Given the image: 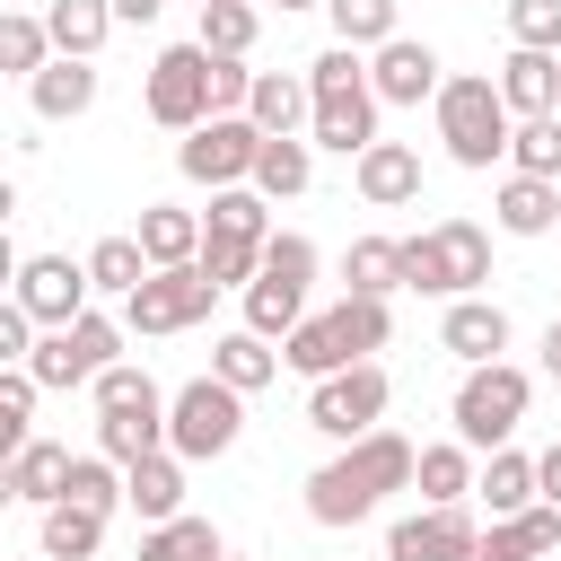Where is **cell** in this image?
Returning a JSON list of instances; mask_svg holds the SVG:
<instances>
[{"label": "cell", "mask_w": 561, "mask_h": 561, "mask_svg": "<svg viewBox=\"0 0 561 561\" xmlns=\"http://www.w3.org/2000/svg\"><path fill=\"white\" fill-rule=\"evenodd\" d=\"M351 184H359L368 210H403V202H421V149L412 140H368L351 158Z\"/></svg>", "instance_id": "obj_15"}, {"label": "cell", "mask_w": 561, "mask_h": 561, "mask_svg": "<svg viewBox=\"0 0 561 561\" xmlns=\"http://www.w3.org/2000/svg\"><path fill=\"white\" fill-rule=\"evenodd\" d=\"M473 500L491 508V517H517V508H535L543 491H535V456H517V447H491V465L473 473Z\"/></svg>", "instance_id": "obj_27"}, {"label": "cell", "mask_w": 561, "mask_h": 561, "mask_svg": "<svg viewBox=\"0 0 561 561\" xmlns=\"http://www.w3.org/2000/svg\"><path fill=\"white\" fill-rule=\"evenodd\" d=\"M500 96H508L517 123H526V114H552V105H561V53L508 44V61H500Z\"/></svg>", "instance_id": "obj_21"}, {"label": "cell", "mask_w": 561, "mask_h": 561, "mask_svg": "<svg viewBox=\"0 0 561 561\" xmlns=\"http://www.w3.org/2000/svg\"><path fill=\"white\" fill-rule=\"evenodd\" d=\"M552 237H561V228H552Z\"/></svg>", "instance_id": "obj_55"}, {"label": "cell", "mask_w": 561, "mask_h": 561, "mask_svg": "<svg viewBox=\"0 0 561 561\" xmlns=\"http://www.w3.org/2000/svg\"><path fill=\"white\" fill-rule=\"evenodd\" d=\"M307 184H316V140H307V131H263V158H254V193L289 202V193H307Z\"/></svg>", "instance_id": "obj_24"}, {"label": "cell", "mask_w": 561, "mask_h": 561, "mask_svg": "<svg viewBox=\"0 0 561 561\" xmlns=\"http://www.w3.org/2000/svg\"><path fill=\"white\" fill-rule=\"evenodd\" d=\"M88 394H96V412H167L158 377H149V368H131V359H114V368H105Z\"/></svg>", "instance_id": "obj_42"}, {"label": "cell", "mask_w": 561, "mask_h": 561, "mask_svg": "<svg viewBox=\"0 0 561 561\" xmlns=\"http://www.w3.org/2000/svg\"><path fill=\"white\" fill-rule=\"evenodd\" d=\"M491 219H500V237H552V228H561V184L508 167L500 193H491Z\"/></svg>", "instance_id": "obj_18"}, {"label": "cell", "mask_w": 561, "mask_h": 561, "mask_svg": "<svg viewBox=\"0 0 561 561\" xmlns=\"http://www.w3.org/2000/svg\"><path fill=\"white\" fill-rule=\"evenodd\" d=\"M254 35H263V0H202V26H193V44H210V53H254Z\"/></svg>", "instance_id": "obj_32"}, {"label": "cell", "mask_w": 561, "mask_h": 561, "mask_svg": "<svg viewBox=\"0 0 561 561\" xmlns=\"http://www.w3.org/2000/svg\"><path fill=\"white\" fill-rule=\"evenodd\" d=\"M140 114L167 123V131L210 123V114H219V105H210V44H167V53L140 70Z\"/></svg>", "instance_id": "obj_9"}, {"label": "cell", "mask_w": 561, "mask_h": 561, "mask_svg": "<svg viewBox=\"0 0 561 561\" xmlns=\"http://www.w3.org/2000/svg\"><path fill=\"white\" fill-rule=\"evenodd\" d=\"M193 263H202V280L245 289V280L263 272V245H254V237H202V254H193Z\"/></svg>", "instance_id": "obj_43"}, {"label": "cell", "mask_w": 561, "mask_h": 561, "mask_svg": "<svg viewBox=\"0 0 561 561\" xmlns=\"http://www.w3.org/2000/svg\"><path fill=\"white\" fill-rule=\"evenodd\" d=\"M517 535H526L535 552H561V508H552V500H535V508H517Z\"/></svg>", "instance_id": "obj_49"}, {"label": "cell", "mask_w": 561, "mask_h": 561, "mask_svg": "<svg viewBox=\"0 0 561 561\" xmlns=\"http://www.w3.org/2000/svg\"><path fill=\"white\" fill-rule=\"evenodd\" d=\"M526 403H535V377H526L517 359H482V368H465V386H456L447 412H456V438H465L473 456H491V447L517 438Z\"/></svg>", "instance_id": "obj_5"}, {"label": "cell", "mask_w": 561, "mask_h": 561, "mask_svg": "<svg viewBox=\"0 0 561 561\" xmlns=\"http://www.w3.org/2000/svg\"><path fill=\"white\" fill-rule=\"evenodd\" d=\"M508 131H517V114H508L500 79L465 70V79H447V88H438V140H447V158H456V167L491 175V167L508 158Z\"/></svg>", "instance_id": "obj_3"}, {"label": "cell", "mask_w": 561, "mask_h": 561, "mask_svg": "<svg viewBox=\"0 0 561 561\" xmlns=\"http://www.w3.org/2000/svg\"><path fill=\"white\" fill-rule=\"evenodd\" d=\"M535 351H543V377H552V386H561V316H552V324H543V342H535Z\"/></svg>", "instance_id": "obj_51"}, {"label": "cell", "mask_w": 561, "mask_h": 561, "mask_svg": "<svg viewBox=\"0 0 561 561\" xmlns=\"http://www.w3.org/2000/svg\"><path fill=\"white\" fill-rule=\"evenodd\" d=\"M26 105H35V123H79V114L96 105V61H88V53H53V61L26 79Z\"/></svg>", "instance_id": "obj_17"}, {"label": "cell", "mask_w": 561, "mask_h": 561, "mask_svg": "<svg viewBox=\"0 0 561 561\" xmlns=\"http://www.w3.org/2000/svg\"><path fill=\"white\" fill-rule=\"evenodd\" d=\"M324 18H333V44H359V53H377V44L403 35L394 26V0H324Z\"/></svg>", "instance_id": "obj_39"}, {"label": "cell", "mask_w": 561, "mask_h": 561, "mask_svg": "<svg viewBox=\"0 0 561 561\" xmlns=\"http://www.w3.org/2000/svg\"><path fill=\"white\" fill-rule=\"evenodd\" d=\"M263 9H280V18H298V9H324V0H263Z\"/></svg>", "instance_id": "obj_53"}, {"label": "cell", "mask_w": 561, "mask_h": 561, "mask_svg": "<svg viewBox=\"0 0 561 561\" xmlns=\"http://www.w3.org/2000/svg\"><path fill=\"white\" fill-rule=\"evenodd\" d=\"M202 228L210 237H272V193H254V184H219L210 193V210H202Z\"/></svg>", "instance_id": "obj_34"}, {"label": "cell", "mask_w": 561, "mask_h": 561, "mask_svg": "<svg viewBox=\"0 0 561 561\" xmlns=\"http://www.w3.org/2000/svg\"><path fill=\"white\" fill-rule=\"evenodd\" d=\"M61 500H79V508H123V465L105 456V447H88V456H70V482H61Z\"/></svg>", "instance_id": "obj_40"}, {"label": "cell", "mask_w": 561, "mask_h": 561, "mask_svg": "<svg viewBox=\"0 0 561 561\" xmlns=\"http://www.w3.org/2000/svg\"><path fill=\"white\" fill-rule=\"evenodd\" d=\"M412 482H421V500H473V447L465 438H438V447H421V465H412Z\"/></svg>", "instance_id": "obj_36"}, {"label": "cell", "mask_w": 561, "mask_h": 561, "mask_svg": "<svg viewBox=\"0 0 561 561\" xmlns=\"http://www.w3.org/2000/svg\"><path fill=\"white\" fill-rule=\"evenodd\" d=\"M280 359H289V368H298V377L316 386V377H333V368H351L359 351H351V333H342V316L324 307V316H307V324H298V333L280 342Z\"/></svg>", "instance_id": "obj_26"}, {"label": "cell", "mask_w": 561, "mask_h": 561, "mask_svg": "<svg viewBox=\"0 0 561 561\" xmlns=\"http://www.w3.org/2000/svg\"><path fill=\"white\" fill-rule=\"evenodd\" d=\"M131 237H140V245H149V263H158V272H167V263H193V254H202V237H210V228H202V210H184V202H149V210H140V228H131Z\"/></svg>", "instance_id": "obj_25"}, {"label": "cell", "mask_w": 561, "mask_h": 561, "mask_svg": "<svg viewBox=\"0 0 561 561\" xmlns=\"http://www.w3.org/2000/svg\"><path fill=\"white\" fill-rule=\"evenodd\" d=\"M438 351H456L465 368H482V359H508V307L500 298H447V316H438Z\"/></svg>", "instance_id": "obj_16"}, {"label": "cell", "mask_w": 561, "mask_h": 561, "mask_svg": "<svg viewBox=\"0 0 561 561\" xmlns=\"http://www.w3.org/2000/svg\"><path fill=\"white\" fill-rule=\"evenodd\" d=\"M9 298L53 333V324H79L88 316V298H96V280H88V254L70 263V254H26L18 263V280H9Z\"/></svg>", "instance_id": "obj_12"}, {"label": "cell", "mask_w": 561, "mask_h": 561, "mask_svg": "<svg viewBox=\"0 0 561 561\" xmlns=\"http://www.w3.org/2000/svg\"><path fill=\"white\" fill-rule=\"evenodd\" d=\"M96 543H105V508H79V500L44 508V561H96Z\"/></svg>", "instance_id": "obj_31"}, {"label": "cell", "mask_w": 561, "mask_h": 561, "mask_svg": "<svg viewBox=\"0 0 561 561\" xmlns=\"http://www.w3.org/2000/svg\"><path fill=\"white\" fill-rule=\"evenodd\" d=\"M245 96H254V70L237 53H210V105L219 114H245Z\"/></svg>", "instance_id": "obj_47"}, {"label": "cell", "mask_w": 561, "mask_h": 561, "mask_svg": "<svg viewBox=\"0 0 561 561\" xmlns=\"http://www.w3.org/2000/svg\"><path fill=\"white\" fill-rule=\"evenodd\" d=\"M552 114H561V105H552Z\"/></svg>", "instance_id": "obj_56"}, {"label": "cell", "mask_w": 561, "mask_h": 561, "mask_svg": "<svg viewBox=\"0 0 561 561\" xmlns=\"http://www.w3.org/2000/svg\"><path fill=\"white\" fill-rule=\"evenodd\" d=\"M386 394H394L386 368H377V359H351V368H333V377L307 386V430L333 438V447H351V438L386 430Z\"/></svg>", "instance_id": "obj_8"}, {"label": "cell", "mask_w": 561, "mask_h": 561, "mask_svg": "<svg viewBox=\"0 0 561 561\" xmlns=\"http://www.w3.org/2000/svg\"><path fill=\"white\" fill-rule=\"evenodd\" d=\"M508 44L561 53V0H508Z\"/></svg>", "instance_id": "obj_45"}, {"label": "cell", "mask_w": 561, "mask_h": 561, "mask_svg": "<svg viewBox=\"0 0 561 561\" xmlns=\"http://www.w3.org/2000/svg\"><path fill=\"white\" fill-rule=\"evenodd\" d=\"M123 342H131V324L123 316H79V324H53V333H35V351H26V368L44 377V394H70V386H96L114 359H123Z\"/></svg>", "instance_id": "obj_6"}, {"label": "cell", "mask_w": 561, "mask_h": 561, "mask_svg": "<svg viewBox=\"0 0 561 561\" xmlns=\"http://www.w3.org/2000/svg\"><path fill=\"white\" fill-rule=\"evenodd\" d=\"M219 552H228V543H219L210 517H167V526L140 535V561H219Z\"/></svg>", "instance_id": "obj_38"}, {"label": "cell", "mask_w": 561, "mask_h": 561, "mask_svg": "<svg viewBox=\"0 0 561 561\" xmlns=\"http://www.w3.org/2000/svg\"><path fill=\"white\" fill-rule=\"evenodd\" d=\"M210 298H219V280H202V263H167L123 298V324L131 333H184V324L210 316Z\"/></svg>", "instance_id": "obj_11"}, {"label": "cell", "mask_w": 561, "mask_h": 561, "mask_svg": "<svg viewBox=\"0 0 561 561\" xmlns=\"http://www.w3.org/2000/svg\"><path fill=\"white\" fill-rule=\"evenodd\" d=\"M491 280V228L482 219H438L421 237H403V289L421 298H473Z\"/></svg>", "instance_id": "obj_4"}, {"label": "cell", "mask_w": 561, "mask_h": 561, "mask_svg": "<svg viewBox=\"0 0 561 561\" xmlns=\"http://www.w3.org/2000/svg\"><path fill=\"white\" fill-rule=\"evenodd\" d=\"M123 508H140V526L184 517V456L158 447V456H140V465H123Z\"/></svg>", "instance_id": "obj_20"}, {"label": "cell", "mask_w": 561, "mask_h": 561, "mask_svg": "<svg viewBox=\"0 0 561 561\" xmlns=\"http://www.w3.org/2000/svg\"><path fill=\"white\" fill-rule=\"evenodd\" d=\"M219 561H237V552H219Z\"/></svg>", "instance_id": "obj_54"}, {"label": "cell", "mask_w": 561, "mask_h": 561, "mask_svg": "<svg viewBox=\"0 0 561 561\" xmlns=\"http://www.w3.org/2000/svg\"><path fill=\"white\" fill-rule=\"evenodd\" d=\"M342 280H351L359 298H394V289H403V237H351Z\"/></svg>", "instance_id": "obj_30"}, {"label": "cell", "mask_w": 561, "mask_h": 561, "mask_svg": "<svg viewBox=\"0 0 561 561\" xmlns=\"http://www.w3.org/2000/svg\"><path fill=\"white\" fill-rule=\"evenodd\" d=\"M465 561H543V552L517 535V517H491V526L473 535V552H465Z\"/></svg>", "instance_id": "obj_48"}, {"label": "cell", "mask_w": 561, "mask_h": 561, "mask_svg": "<svg viewBox=\"0 0 561 561\" xmlns=\"http://www.w3.org/2000/svg\"><path fill=\"white\" fill-rule=\"evenodd\" d=\"M254 158H263V123L254 114H210V123H193L184 140H175V167H184V184H254Z\"/></svg>", "instance_id": "obj_10"}, {"label": "cell", "mask_w": 561, "mask_h": 561, "mask_svg": "<svg viewBox=\"0 0 561 561\" xmlns=\"http://www.w3.org/2000/svg\"><path fill=\"white\" fill-rule=\"evenodd\" d=\"M237 438H245V394H237L228 377H193V386L167 394V447H175L184 465H210V456H228Z\"/></svg>", "instance_id": "obj_7"}, {"label": "cell", "mask_w": 561, "mask_h": 561, "mask_svg": "<svg viewBox=\"0 0 561 561\" xmlns=\"http://www.w3.org/2000/svg\"><path fill=\"white\" fill-rule=\"evenodd\" d=\"M61 482H70V447H61V438H26V447H9L0 491H9L18 508H53V500H61Z\"/></svg>", "instance_id": "obj_19"}, {"label": "cell", "mask_w": 561, "mask_h": 561, "mask_svg": "<svg viewBox=\"0 0 561 561\" xmlns=\"http://www.w3.org/2000/svg\"><path fill=\"white\" fill-rule=\"evenodd\" d=\"M508 167H517V175H552V184H561V114H526V123L508 131Z\"/></svg>", "instance_id": "obj_41"}, {"label": "cell", "mask_w": 561, "mask_h": 561, "mask_svg": "<svg viewBox=\"0 0 561 561\" xmlns=\"http://www.w3.org/2000/svg\"><path fill=\"white\" fill-rule=\"evenodd\" d=\"M535 491H543V500H552V508H561V438H552V447H543V456H535Z\"/></svg>", "instance_id": "obj_50"}, {"label": "cell", "mask_w": 561, "mask_h": 561, "mask_svg": "<svg viewBox=\"0 0 561 561\" xmlns=\"http://www.w3.org/2000/svg\"><path fill=\"white\" fill-rule=\"evenodd\" d=\"M307 88H316L307 140L333 149V158H359V149L377 140V114H386V96H377V79H368V53H359V44H324V53L307 61Z\"/></svg>", "instance_id": "obj_2"}, {"label": "cell", "mask_w": 561, "mask_h": 561, "mask_svg": "<svg viewBox=\"0 0 561 561\" xmlns=\"http://www.w3.org/2000/svg\"><path fill=\"white\" fill-rule=\"evenodd\" d=\"M289 359L272 351V333H254V324H237V333H219L210 342V377H228L237 394H254V386H272Z\"/></svg>", "instance_id": "obj_23"}, {"label": "cell", "mask_w": 561, "mask_h": 561, "mask_svg": "<svg viewBox=\"0 0 561 561\" xmlns=\"http://www.w3.org/2000/svg\"><path fill=\"white\" fill-rule=\"evenodd\" d=\"M96 447L114 465H140V456L167 447V412H96Z\"/></svg>", "instance_id": "obj_37"}, {"label": "cell", "mask_w": 561, "mask_h": 561, "mask_svg": "<svg viewBox=\"0 0 561 561\" xmlns=\"http://www.w3.org/2000/svg\"><path fill=\"white\" fill-rule=\"evenodd\" d=\"M412 465H421L412 438L368 430V438H351L333 465L307 473V517H316V526H359V517L386 508V491H412Z\"/></svg>", "instance_id": "obj_1"}, {"label": "cell", "mask_w": 561, "mask_h": 561, "mask_svg": "<svg viewBox=\"0 0 561 561\" xmlns=\"http://www.w3.org/2000/svg\"><path fill=\"white\" fill-rule=\"evenodd\" d=\"M368 79H377V96H386V105H438L447 61H438L421 35H394V44H377V53H368Z\"/></svg>", "instance_id": "obj_14"}, {"label": "cell", "mask_w": 561, "mask_h": 561, "mask_svg": "<svg viewBox=\"0 0 561 561\" xmlns=\"http://www.w3.org/2000/svg\"><path fill=\"white\" fill-rule=\"evenodd\" d=\"M53 53H61V44H53V26H44L35 9H0V70H9V79H35Z\"/></svg>", "instance_id": "obj_33"}, {"label": "cell", "mask_w": 561, "mask_h": 561, "mask_svg": "<svg viewBox=\"0 0 561 561\" xmlns=\"http://www.w3.org/2000/svg\"><path fill=\"white\" fill-rule=\"evenodd\" d=\"M158 9H167V0H114V18H123V26H149Z\"/></svg>", "instance_id": "obj_52"}, {"label": "cell", "mask_w": 561, "mask_h": 561, "mask_svg": "<svg viewBox=\"0 0 561 561\" xmlns=\"http://www.w3.org/2000/svg\"><path fill=\"white\" fill-rule=\"evenodd\" d=\"M245 114H254L263 131H307V123H316V88H307V70H254Z\"/></svg>", "instance_id": "obj_22"}, {"label": "cell", "mask_w": 561, "mask_h": 561, "mask_svg": "<svg viewBox=\"0 0 561 561\" xmlns=\"http://www.w3.org/2000/svg\"><path fill=\"white\" fill-rule=\"evenodd\" d=\"M149 272H158V263H149V245H140V237H96V245H88V280H96L105 298H131Z\"/></svg>", "instance_id": "obj_35"}, {"label": "cell", "mask_w": 561, "mask_h": 561, "mask_svg": "<svg viewBox=\"0 0 561 561\" xmlns=\"http://www.w3.org/2000/svg\"><path fill=\"white\" fill-rule=\"evenodd\" d=\"M473 535H482V526H473V508H465V500H447V508H438V500H421L412 517H394L386 561H465V552H473Z\"/></svg>", "instance_id": "obj_13"}, {"label": "cell", "mask_w": 561, "mask_h": 561, "mask_svg": "<svg viewBox=\"0 0 561 561\" xmlns=\"http://www.w3.org/2000/svg\"><path fill=\"white\" fill-rule=\"evenodd\" d=\"M35 394H44V377H35L26 359L0 368V447H26V438H35V430H26V421H35Z\"/></svg>", "instance_id": "obj_44"}, {"label": "cell", "mask_w": 561, "mask_h": 561, "mask_svg": "<svg viewBox=\"0 0 561 561\" xmlns=\"http://www.w3.org/2000/svg\"><path fill=\"white\" fill-rule=\"evenodd\" d=\"M44 26H53L61 53H88V61H96L123 18H114V0H44Z\"/></svg>", "instance_id": "obj_29"}, {"label": "cell", "mask_w": 561, "mask_h": 561, "mask_svg": "<svg viewBox=\"0 0 561 561\" xmlns=\"http://www.w3.org/2000/svg\"><path fill=\"white\" fill-rule=\"evenodd\" d=\"M245 324L272 333V342H289V333L307 324V289L280 280V272H254V280H245Z\"/></svg>", "instance_id": "obj_28"}, {"label": "cell", "mask_w": 561, "mask_h": 561, "mask_svg": "<svg viewBox=\"0 0 561 561\" xmlns=\"http://www.w3.org/2000/svg\"><path fill=\"white\" fill-rule=\"evenodd\" d=\"M263 272H280V280H316V237H298V228H272L263 237Z\"/></svg>", "instance_id": "obj_46"}]
</instances>
